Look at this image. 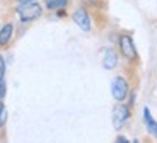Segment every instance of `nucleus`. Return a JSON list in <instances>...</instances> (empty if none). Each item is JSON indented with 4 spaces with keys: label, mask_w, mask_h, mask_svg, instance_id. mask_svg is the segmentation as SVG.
Listing matches in <instances>:
<instances>
[{
    "label": "nucleus",
    "mask_w": 157,
    "mask_h": 143,
    "mask_svg": "<svg viewBox=\"0 0 157 143\" xmlns=\"http://www.w3.org/2000/svg\"><path fill=\"white\" fill-rule=\"evenodd\" d=\"M116 63H118L116 53H114L111 48L104 51V56H102V66H104L106 70H113L114 66H116Z\"/></svg>",
    "instance_id": "6e6552de"
},
{
    "label": "nucleus",
    "mask_w": 157,
    "mask_h": 143,
    "mask_svg": "<svg viewBox=\"0 0 157 143\" xmlns=\"http://www.w3.org/2000/svg\"><path fill=\"white\" fill-rule=\"evenodd\" d=\"M17 16L22 22H33L38 17H41L43 14V7L38 4V2H31V4H19L16 9Z\"/></svg>",
    "instance_id": "f257e3e1"
},
{
    "label": "nucleus",
    "mask_w": 157,
    "mask_h": 143,
    "mask_svg": "<svg viewBox=\"0 0 157 143\" xmlns=\"http://www.w3.org/2000/svg\"><path fill=\"white\" fill-rule=\"evenodd\" d=\"M116 141H128V140H126L125 136H118V138H116Z\"/></svg>",
    "instance_id": "4468645a"
},
{
    "label": "nucleus",
    "mask_w": 157,
    "mask_h": 143,
    "mask_svg": "<svg viewBox=\"0 0 157 143\" xmlns=\"http://www.w3.org/2000/svg\"><path fill=\"white\" fill-rule=\"evenodd\" d=\"M144 124H145L147 131H149L154 138H157V121L152 118L149 107H144Z\"/></svg>",
    "instance_id": "0eeeda50"
},
{
    "label": "nucleus",
    "mask_w": 157,
    "mask_h": 143,
    "mask_svg": "<svg viewBox=\"0 0 157 143\" xmlns=\"http://www.w3.org/2000/svg\"><path fill=\"white\" fill-rule=\"evenodd\" d=\"M5 123H7V107L4 101H0V128H4Z\"/></svg>",
    "instance_id": "9d476101"
},
{
    "label": "nucleus",
    "mask_w": 157,
    "mask_h": 143,
    "mask_svg": "<svg viewBox=\"0 0 157 143\" xmlns=\"http://www.w3.org/2000/svg\"><path fill=\"white\" fill-rule=\"evenodd\" d=\"M68 4H70V0H46V9L60 10V9H65Z\"/></svg>",
    "instance_id": "1a4fd4ad"
},
{
    "label": "nucleus",
    "mask_w": 157,
    "mask_h": 143,
    "mask_svg": "<svg viewBox=\"0 0 157 143\" xmlns=\"http://www.w3.org/2000/svg\"><path fill=\"white\" fill-rule=\"evenodd\" d=\"M118 46H120V53L123 55V58H126L128 62L137 60V48H135V43H133V39H132L130 34H121L120 36Z\"/></svg>",
    "instance_id": "20e7f679"
},
{
    "label": "nucleus",
    "mask_w": 157,
    "mask_h": 143,
    "mask_svg": "<svg viewBox=\"0 0 157 143\" xmlns=\"http://www.w3.org/2000/svg\"><path fill=\"white\" fill-rule=\"evenodd\" d=\"M72 19H74V22L77 24L82 31H90V27H92L90 26V16L84 7L77 9V10L72 14Z\"/></svg>",
    "instance_id": "39448f33"
},
{
    "label": "nucleus",
    "mask_w": 157,
    "mask_h": 143,
    "mask_svg": "<svg viewBox=\"0 0 157 143\" xmlns=\"http://www.w3.org/2000/svg\"><path fill=\"white\" fill-rule=\"evenodd\" d=\"M130 116H132V106H126V104H123V102L116 104L113 107V114H111V118H113V128L120 131V130L128 123Z\"/></svg>",
    "instance_id": "f03ea898"
},
{
    "label": "nucleus",
    "mask_w": 157,
    "mask_h": 143,
    "mask_svg": "<svg viewBox=\"0 0 157 143\" xmlns=\"http://www.w3.org/2000/svg\"><path fill=\"white\" fill-rule=\"evenodd\" d=\"M14 36V24L7 22L0 27V48H7Z\"/></svg>",
    "instance_id": "423d86ee"
},
{
    "label": "nucleus",
    "mask_w": 157,
    "mask_h": 143,
    "mask_svg": "<svg viewBox=\"0 0 157 143\" xmlns=\"http://www.w3.org/2000/svg\"><path fill=\"white\" fill-rule=\"evenodd\" d=\"M5 94H7V85H5V78H0V101L5 99Z\"/></svg>",
    "instance_id": "9b49d317"
},
{
    "label": "nucleus",
    "mask_w": 157,
    "mask_h": 143,
    "mask_svg": "<svg viewBox=\"0 0 157 143\" xmlns=\"http://www.w3.org/2000/svg\"><path fill=\"white\" fill-rule=\"evenodd\" d=\"M128 92H130V85L126 82V78L123 75H118V77L113 78L111 82V94H113V99L118 102H123L128 97Z\"/></svg>",
    "instance_id": "7ed1b4c3"
},
{
    "label": "nucleus",
    "mask_w": 157,
    "mask_h": 143,
    "mask_svg": "<svg viewBox=\"0 0 157 143\" xmlns=\"http://www.w3.org/2000/svg\"><path fill=\"white\" fill-rule=\"evenodd\" d=\"M19 4H31V2H38V0H17Z\"/></svg>",
    "instance_id": "ddd939ff"
},
{
    "label": "nucleus",
    "mask_w": 157,
    "mask_h": 143,
    "mask_svg": "<svg viewBox=\"0 0 157 143\" xmlns=\"http://www.w3.org/2000/svg\"><path fill=\"white\" fill-rule=\"evenodd\" d=\"M0 78H5V60L0 55Z\"/></svg>",
    "instance_id": "f8f14e48"
}]
</instances>
